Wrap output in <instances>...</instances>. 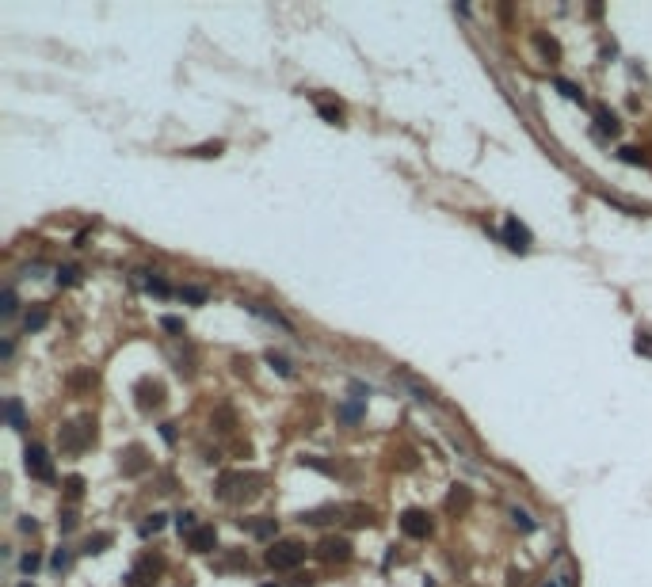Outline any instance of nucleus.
I'll return each instance as SVG.
<instances>
[{
	"instance_id": "obj_1",
	"label": "nucleus",
	"mask_w": 652,
	"mask_h": 587,
	"mask_svg": "<svg viewBox=\"0 0 652 587\" xmlns=\"http://www.w3.org/2000/svg\"><path fill=\"white\" fill-rule=\"evenodd\" d=\"M302 561H306V546H297V542H275L267 549V564L271 568H297Z\"/></svg>"
},
{
	"instance_id": "obj_2",
	"label": "nucleus",
	"mask_w": 652,
	"mask_h": 587,
	"mask_svg": "<svg viewBox=\"0 0 652 587\" xmlns=\"http://www.w3.org/2000/svg\"><path fill=\"white\" fill-rule=\"evenodd\" d=\"M401 530H405L408 537H428V534H431L428 511H420V507H408V511L401 515Z\"/></svg>"
},
{
	"instance_id": "obj_3",
	"label": "nucleus",
	"mask_w": 652,
	"mask_h": 587,
	"mask_svg": "<svg viewBox=\"0 0 652 587\" xmlns=\"http://www.w3.org/2000/svg\"><path fill=\"white\" fill-rule=\"evenodd\" d=\"M27 473L31 477H39V480H54V465H50V458H46V450L42 447H27Z\"/></svg>"
},
{
	"instance_id": "obj_4",
	"label": "nucleus",
	"mask_w": 652,
	"mask_h": 587,
	"mask_svg": "<svg viewBox=\"0 0 652 587\" xmlns=\"http://www.w3.org/2000/svg\"><path fill=\"white\" fill-rule=\"evenodd\" d=\"M317 553H321V561H347L351 557V542L347 537H324L321 546H317Z\"/></svg>"
},
{
	"instance_id": "obj_5",
	"label": "nucleus",
	"mask_w": 652,
	"mask_h": 587,
	"mask_svg": "<svg viewBox=\"0 0 652 587\" xmlns=\"http://www.w3.org/2000/svg\"><path fill=\"white\" fill-rule=\"evenodd\" d=\"M504 240H507V248H512V252H527L530 248V233L523 229L515 217H507V222H504Z\"/></svg>"
},
{
	"instance_id": "obj_6",
	"label": "nucleus",
	"mask_w": 652,
	"mask_h": 587,
	"mask_svg": "<svg viewBox=\"0 0 652 587\" xmlns=\"http://www.w3.org/2000/svg\"><path fill=\"white\" fill-rule=\"evenodd\" d=\"M187 546L195 549V553H210V549L218 546L214 526H198V530H191V534H187Z\"/></svg>"
},
{
	"instance_id": "obj_7",
	"label": "nucleus",
	"mask_w": 652,
	"mask_h": 587,
	"mask_svg": "<svg viewBox=\"0 0 652 587\" xmlns=\"http://www.w3.org/2000/svg\"><path fill=\"white\" fill-rule=\"evenodd\" d=\"M244 309H248V313H256V317H264L267 324H279V328H286V332H290V321H286V317H279L275 309L260 306V301H244Z\"/></svg>"
},
{
	"instance_id": "obj_8",
	"label": "nucleus",
	"mask_w": 652,
	"mask_h": 587,
	"mask_svg": "<svg viewBox=\"0 0 652 587\" xmlns=\"http://www.w3.org/2000/svg\"><path fill=\"white\" fill-rule=\"evenodd\" d=\"M332 519H339V507H321V511L302 515V522H313V526H321V522H332Z\"/></svg>"
},
{
	"instance_id": "obj_9",
	"label": "nucleus",
	"mask_w": 652,
	"mask_h": 587,
	"mask_svg": "<svg viewBox=\"0 0 652 587\" xmlns=\"http://www.w3.org/2000/svg\"><path fill=\"white\" fill-rule=\"evenodd\" d=\"M76 427H81V423H69L65 435H61V447H65V450H81V447H84V435H81Z\"/></svg>"
},
{
	"instance_id": "obj_10",
	"label": "nucleus",
	"mask_w": 652,
	"mask_h": 587,
	"mask_svg": "<svg viewBox=\"0 0 652 587\" xmlns=\"http://www.w3.org/2000/svg\"><path fill=\"white\" fill-rule=\"evenodd\" d=\"M4 416H8V423L16 431H23V408H19V401H8V405H4Z\"/></svg>"
},
{
	"instance_id": "obj_11",
	"label": "nucleus",
	"mask_w": 652,
	"mask_h": 587,
	"mask_svg": "<svg viewBox=\"0 0 652 587\" xmlns=\"http://www.w3.org/2000/svg\"><path fill=\"white\" fill-rule=\"evenodd\" d=\"M111 546V534H96V537H88V542H84V553H103V549Z\"/></svg>"
},
{
	"instance_id": "obj_12",
	"label": "nucleus",
	"mask_w": 652,
	"mask_h": 587,
	"mask_svg": "<svg viewBox=\"0 0 652 587\" xmlns=\"http://www.w3.org/2000/svg\"><path fill=\"white\" fill-rule=\"evenodd\" d=\"M16 309H19V301H16V290H4V294H0V313H4V317H12V313H16Z\"/></svg>"
},
{
	"instance_id": "obj_13",
	"label": "nucleus",
	"mask_w": 652,
	"mask_h": 587,
	"mask_svg": "<svg viewBox=\"0 0 652 587\" xmlns=\"http://www.w3.org/2000/svg\"><path fill=\"white\" fill-rule=\"evenodd\" d=\"M180 298H183V301H195V306H202V301H207V290H202V286H180Z\"/></svg>"
},
{
	"instance_id": "obj_14",
	"label": "nucleus",
	"mask_w": 652,
	"mask_h": 587,
	"mask_svg": "<svg viewBox=\"0 0 652 587\" xmlns=\"http://www.w3.org/2000/svg\"><path fill=\"white\" fill-rule=\"evenodd\" d=\"M222 149H225L222 141H207V145H198V149H191V157H218Z\"/></svg>"
},
{
	"instance_id": "obj_15",
	"label": "nucleus",
	"mask_w": 652,
	"mask_h": 587,
	"mask_svg": "<svg viewBox=\"0 0 652 587\" xmlns=\"http://www.w3.org/2000/svg\"><path fill=\"white\" fill-rule=\"evenodd\" d=\"M512 519H515V526H519L523 534H530V530H534V519H530V515L523 511V507H515V511H512Z\"/></svg>"
},
{
	"instance_id": "obj_16",
	"label": "nucleus",
	"mask_w": 652,
	"mask_h": 587,
	"mask_svg": "<svg viewBox=\"0 0 652 587\" xmlns=\"http://www.w3.org/2000/svg\"><path fill=\"white\" fill-rule=\"evenodd\" d=\"M641 355H649L652 359V328H644V332H637V343H633Z\"/></svg>"
},
{
	"instance_id": "obj_17",
	"label": "nucleus",
	"mask_w": 652,
	"mask_h": 587,
	"mask_svg": "<svg viewBox=\"0 0 652 587\" xmlns=\"http://www.w3.org/2000/svg\"><path fill=\"white\" fill-rule=\"evenodd\" d=\"M267 363H271V370H279L282 378H290V374H294V366H290V363H286V359H282V355H275V351H271V355H267Z\"/></svg>"
},
{
	"instance_id": "obj_18",
	"label": "nucleus",
	"mask_w": 652,
	"mask_h": 587,
	"mask_svg": "<svg viewBox=\"0 0 652 587\" xmlns=\"http://www.w3.org/2000/svg\"><path fill=\"white\" fill-rule=\"evenodd\" d=\"M557 84V88H561V96H565V100H572V103H584V96H580V92H576V84H569V81H554Z\"/></svg>"
},
{
	"instance_id": "obj_19",
	"label": "nucleus",
	"mask_w": 652,
	"mask_h": 587,
	"mask_svg": "<svg viewBox=\"0 0 652 587\" xmlns=\"http://www.w3.org/2000/svg\"><path fill=\"white\" fill-rule=\"evenodd\" d=\"M599 134H618V118L607 115V111H599Z\"/></svg>"
},
{
	"instance_id": "obj_20",
	"label": "nucleus",
	"mask_w": 652,
	"mask_h": 587,
	"mask_svg": "<svg viewBox=\"0 0 652 587\" xmlns=\"http://www.w3.org/2000/svg\"><path fill=\"white\" fill-rule=\"evenodd\" d=\"M76 279H81V267H61V271H58V282H61V286H73Z\"/></svg>"
},
{
	"instance_id": "obj_21",
	"label": "nucleus",
	"mask_w": 652,
	"mask_h": 587,
	"mask_svg": "<svg viewBox=\"0 0 652 587\" xmlns=\"http://www.w3.org/2000/svg\"><path fill=\"white\" fill-rule=\"evenodd\" d=\"M160 328L172 332V336H183V321H180V317H160Z\"/></svg>"
},
{
	"instance_id": "obj_22",
	"label": "nucleus",
	"mask_w": 652,
	"mask_h": 587,
	"mask_svg": "<svg viewBox=\"0 0 652 587\" xmlns=\"http://www.w3.org/2000/svg\"><path fill=\"white\" fill-rule=\"evenodd\" d=\"M248 530H252L256 537H267V534H275V522L271 519H267V522H248Z\"/></svg>"
},
{
	"instance_id": "obj_23",
	"label": "nucleus",
	"mask_w": 652,
	"mask_h": 587,
	"mask_svg": "<svg viewBox=\"0 0 652 587\" xmlns=\"http://www.w3.org/2000/svg\"><path fill=\"white\" fill-rule=\"evenodd\" d=\"M42 324H46V313H42V309H34V313H27V332H39Z\"/></svg>"
},
{
	"instance_id": "obj_24",
	"label": "nucleus",
	"mask_w": 652,
	"mask_h": 587,
	"mask_svg": "<svg viewBox=\"0 0 652 587\" xmlns=\"http://www.w3.org/2000/svg\"><path fill=\"white\" fill-rule=\"evenodd\" d=\"M176 526H180V534H191V530H198V526H195V515H191V511H183L180 519H176Z\"/></svg>"
},
{
	"instance_id": "obj_25",
	"label": "nucleus",
	"mask_w": 652,
	"mask_h": 587,
	"mask_svg": "<svg viewBox=\"0 0 652 587\" xmlns=\"http://www.w3.org/2000/svg\"><path fill=\"white\" fill-rule=\"evenodd\" d=\"M339 416H344L347 423H355L359 416H363V405H344V408H339Z\"/></svg>"
},
{
	"instance_id": "obj_26",
	"label": "nucleus",
	"mask_w": 652,
	"mask_h": 587,
	"mask_svg": "<svg viewBox=\"0 0 652 587\" xmlns=\"http://www.w3.org/2000/svg\"><path fill=\"white\" fill-rule=\"evenodd\" d=\"M160 526H165V515H149V522L141 526V534H157Z\"/></svg>"
},
{
	"instance_id": "obj_27",
	"label": "nucleus",
	"mask_w": 652,
	"mask_h": 587,
	"mask_svg": "<svg viewBox=\"0 0 652 587\" xmlns=\"http://www.w3.org/2000/svg\"><path fill=\"white\" fill-rule=\"evenodd\" d=\"M19 568H23L27 576H31V572L39 568V557H34V553H23V557H19Z\"/></svg>"
},
{
	"instance_id": "obj_28",
	"label": "nucleus",
	"mask_w": 652,
	"mask_h": 587,
	"mask_svg": "<svg viewBox=\"0 0 652 587\" xmlns=\"http://www.w3.org/2000/svg\"><path fill=\"white\" fill-rule=\"evenodd\" d=\"M622 160H626V164H644V153L641 149H622Z\"/></svg>"
},
{
	"instance_id": "obj_29",
	"label": "nucleus",
	"mask_w": 652,
	"mask_h": 587,
	"mask_svg": "<svg viewBox=\"0 0 652 587\" xmlns=\"http://www.w3.org/2000/svg\"><path fill=\"white\" fill-rule=\"evenodd\" d=\"M65 492H69V496H81V492H84V480H81V477H69V480H65Z\"/></svg>"
},
{
	"instance_id": "obj_30",
	"label": "nucleus",
	"mask_w": 652,
	"mask_h": 587,
	"mask_svg": "<svg viewBox=\"0 0 652 587\" xmlns=\"http://www.w3.org/2000/svg\"><path fill=\"white\" fill-rule=\"evenodd\" d=\"M50 564H54V568H69V553H65V549H58V553H54V561H50Z\"/></svg>"
},
{
	"instance_id": "obj_31",
	"label": "nucleus",
	"mask_w": 652,
	"mask_h": 587,
	"mask_svg": "<svg viewBox=\"0 0 652 587\" xmlns=\"http://www.w3.org/2000/svg\"><path fill=\"white\" fill-rule=\"evenodd\" d=\"M58 526H61V530H73V526H76V515H73V511H61Z\"/></svg>"
},
{
	"instance_id": "obj_32",
	"label": "nucleus",
	"mask_w": 652,
	"mask_h": 587,
	"mask_svg": "<svg viewBox=\"0 0 652 587\" xmlns=\"http://www.w3.org/2000/svg\"><path fill=\"white\" fill-rule=\"evenodd\" d=\"M542 587H557V584H554V579H549V584H542Z\"/></svg>"
},
{
	"instance_id": "obj_33",
	"label": "nucleus",
	"mask_w": 652,
	"mask_h": 587,
	"mask_svg": "<svg viewBox=\"0 0 652 587\" xmlns=\"http://www.w3.org/2000/svg\"><path fill=\"white\" fill-rule=\"evenodd\" d=\"M19 587H31V584H19Z\"/></svg>"
}]
</instances>
